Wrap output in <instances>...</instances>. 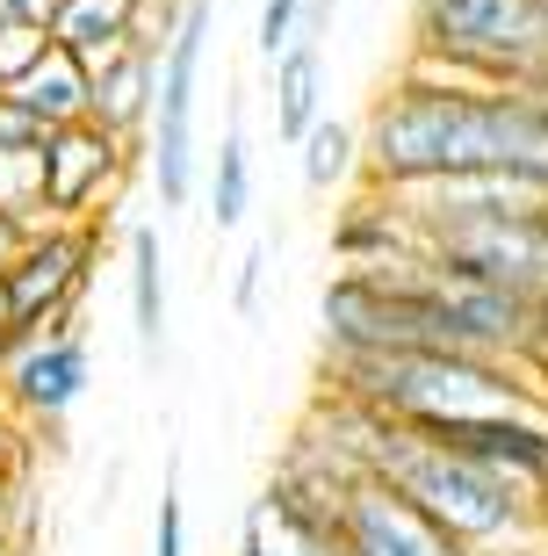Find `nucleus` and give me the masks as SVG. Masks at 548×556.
I'll return each mask as SVG.
<instances>
[{"mask_svg":"<svg viewBox=\"0 0 548 556\" xmlns=\"http://www.w3.org/2000/svg\"><path fill=\"white\" fill-rule=\"evenodd\" d=\"M361 174L368 188H390V195L447 181V174H512L534 195H548V94L405 73L368 109Z\"/></svg>","mask_w":548,"mask_h":556,"instance_id":"1","label":"nucleus"},{"mask_svg":"<svg viewBox=\"0 0 548 556\" xmlns=\"http://www.w3.org/2000/svg\"><path fill=\"white\" fill-rule=\"evenodd\" d=\"M326 383L340 397H354L361 413L390 419V427H411V433L541 413L527 369L469 362V354H326Z\"/></svg>","mask_w":548,"mask_h":556,"instance_id":"2","label":"nucleus"},{"mask_svg":"<svg viewBox=\"0 0 548 556\" xmlns=\"http://www.w3.org/2000/svg\"><path fill=\"white\" fill-rule=\"evenodd\" d=\"M411 73H433L455 87L548 94V22L534 0H419L411 8Z\"/></svg>","mask_w":548,"mask_h":556,"instance_id":"3","label":"nucleus"},{"mask_svg":"<svg viewBox=\"0 0 548 556\" xmlns=\"http://www.w3.org/2000/svg\"><path fill=\"white\" fill-rule=\"evenodd\" d=\"M209 22H217V0H188L160 59V94H152V130H144V174L160 188V210H188L195 195V87H203Z\"/></svg>","mask_w":548,"mask_h":556,"instance_id":"4","label":"nucleus"},{"mask_svg":"<svg viewBox=\"0 0 548 556\" xmlns=\"http://www.w3.org/2000/svg\"><path fill=\"white\" fill-rule=\"evenodd\" d=\"M94 261H102V225H37L22 239L15 268L0 275V296H8V318L22 332H51L80 318V296L94 282Z\"/></svg>","mask_w":548,"mask_h":556,"instance_id":"5","label":"nucleus"},{"mask_svg":"<svg viewBox=\"0 0 548 556\" xmlns=\"http://www.w3.org/2000/svg\"><path fill=\"white\" fill-rule=\"evenodd\" d=\"M426 261L462 275V282H490V289H512V296H548V203L433 231Z\"/></svg>","mask_w":548,"mask_h":556,"instance_id":"6","label":"nucleus"},{"mask_svg":"<svg viewBox=\"0 0 548 556\" xmlns=\"http://www.w3.org/2000/svg\"><path fill=\"white\" fill-rule=\"evenodd\" d=\"M138 160H144V144L109 138L102 124L51 130V144H43V210L59 225H102L116 210L123 181L138 174Z\"/></svg>","mask_w":548,"mask_h":556,"instance_id":"7","label":"nucleus"},{"mask_svg":"<svg viewBox=\"0 0 548 556\" xmlns=\"http://www.w3.org/2000/svg\"><path fill=\"white\" fill-rule=\"evenodd\" d=\"M0 383H8V419H15L29 441L51 433L73 405L87 397V332L80 318L51 332H22L8 362H0Z\"/></svg>","mask_w":548,"mask_h":556,"instance_id":"8","label":"nucleus"},{"mask_svg":"<svg viewBox=\"0 0 548 556\" xmlns=\"http://www.w3.org/2000/svg\"><path fill=\"white\" fill-rule=\"evenodd\" d=\"M340 556H469L462 542L433 528L411 498H397L383 477H354L340 492Z\"/></svg>","mask_w":548,"mask_h":556,"instance_id":"9","label":"nucleus"},{"mask_svg":"<svg viewBox=\"0 0 548 556\" xmlns=\"http://www.w3.org/2000/svg\"><path fill=\"white\" fill-rule=\"evenodd\" d=\"M332 253H340L346 268H397V261H419V231L405 217V195H390V188H361V195H346L340 225H332Z\"/></svg>","mask_w":548,"mask_h":556,"instance_id":"10","label":"nucleus"},{"mask_svg":"<svg viewBox=\"0 0 548 556\" xmlns=\"http://www.w3.org/2000/svg\"><path fill=\"white\" fill-rule=\"evenodd\" d=\"M332 22V0H310L304 37L275 59V138L304 144L310 130L326 124V51H318V29Z\"/></svg>","mask_w":548,"mask_h":556,"instance_id":"11","label":"nucleus"},{"mask_svg":"<svg viewBox=\"0 0 548 556\" xmlns=\"http://www.w3.org/2000/svg\"><path fill=\"white\" fill-rule=\"evenodd\" d=\"M152 94H160V59H144L138 43H123L116 59L94 65V102H87V124H102L109 138L144 144V130H152Z\"/></svg>","mask_w":548,"mask_h":556,"instance_id":"12","label":"nucleus"},{"mask_svg":"<svg viewBox=\"0 0 548 556\" xmlns=\"http://www.w3.org/2000/svg\"><path fill=\"white\" fill-rule=\"evenodd\" d=\"M130 22H138V0H59L51 43L73 51V59L94 73L102 59H116L123 43H130Z\"/></svg>","mask_w":548,"mask_h":556,"instance_id":"13","label":"nucleus"},{"mask_svg":"<svg viewBox=\"0 0 548 556\" xmlns=\"http://www.w3.org/2000/svg\"><path fill=\"white\" fill-rule=\"evenodd\" d=\"M8 94H15V102H29L51 130H65V124H87V102H94V73H87L73 51H59V43H51V59H43L29 80H15Z\"/></svg>","mask_w":548,"mask_h":556,"instance_id":"14","label":"nucleus"},{"mask_svg":"<svg viewBox=\"0 0 548 556\" xmlns=\"http://www.w3.org/2000/svg\"><path fill=\"white\" fill-rule=\"evenodd\" d=\"M130 326H138L144 362L160 369L166 354V275H160V231L130 225Z\"/></svg>","mask_w":548,"mask_h":556,"instance_id":"15","label":"nucleus"},{"mask_svg":"<svg viewBox=\"0 0 548 556\" xmlns=\"http://www.w3.org/2000/svg\"><path fill=\"white\" fill-rule=\"evenodd\" d=\"M245 210H253V152H245V130L231 124L217 144V166H209V217H217V231H239Z\"/></svg>","mask_w":548,"mask_h":556,"instance_id":"16","label":"nucleus"},{"mask_svg":"<svg viewBox=\"0 0 548 556\" xmlns=\"http://www.w3.org/2000/svg\"><path fill=\"white\" fill-rule=\"evenodd\" d=\"M296 152H304V188H310V195H332V188H346V181H354V166H361V138H354L346 124H332V116L310 130Z\"/></svg>","mask_w":548,"mask_h":556,"instance_id":"17","label":"nucleus"},{"mask_svg":"<svg viewBox=\"0 0 548 556\" xmlns=\"http://www.w3.org/2000/svg\"><path fill=\"white\" fill-rule=\"evenodd\" d=\"M0 217L22 231L51 225V210H43V152H0Z\"/></svg>","mask_w":548,"mask_h":556,"instance_id":"18","label":"nucleus"},{"mask_svg":"<svg viewBox=\"0 0 548 556\" xmlns=\"http://www.w3.org/2000/svg\"><path fill=\"white\" fill-rule=\"evenodd\" d=\"M43 59H51V29H22V22H0V94H8L15 80H29Z\"/></svg>","mask_w":548,"mask_h":556,"instance_id":"19","label":"nucleus"},{"mask_svg":"<svg viewBox=\"0 0 548 556\" xmlns=\"http://www.w3.org/2000/svg\"><path fill=\"white\" fill-rule=\"evenodd\" d=\"M304 15H310V0H267V8H260V29H253V43H260L267 65L282 59L296 37H304Z\"/></svg>","mask_w":548,"mask_h":556,"instance_id":"20","label":"nucleus"},{"mask_svg":"<svg viewBox=\"0 0 548 556\" xmlns=\"http://www.w3.org/2000/svg\"><path fill=\"white\" fill-rule=\"evenodd\" d=\"M181 8H188V0H138L130 43H138L144 59H166V43H174V29H181Z\"/></svg>","mask_w":548,"mask_h":556,"instance_id":"21","label":"nucleus"},{"mask_svg":"<svg viewBox=\"0 0 548 556\" xmlns=\"http://www.w3.org/2000/svg\"><path fill=\"white\" fill-rule=\"evenodd\" d=\"M43 144H51V124L29 102L0 94V152H43Z\"/></svg>","mask_w":548,"mask_h":556,"instance_id":"22","label":"nucleus"},{"mask_svg":"<svg viewBox=\"0 0 548 556\" xmlns=\"http://www.w3.org/2000/svg\"><path fill=\"white\" fill-rule=\"evenodd\" d=\"M152 556H188V506H181V477L160 484V520H152Z\"/></svg>","mask_w":548,"mask_h":556,"instance_id":"23","label":"nucleus"},{"mask_svg":"<svg viewBox=\"0 0 548 556\" xmlns=\"http://www.w3.org/2000/svg\"><path fill=\"white\" fill-rule=\"evenodd\" d=\"M260 282H267V247H253V253L239 261V289H231L239 318H253V311H260Z\"/></svg>","mask_w":548,"mask_h":556,"instance_id":"24","label":"nucleus"},{"mask_svg":"<svg viewBox=\"0 0 548 556\" xmlns=\"http://www.w3.org/2000/svg\"><path fill=\"white\" fill-rule=\"evenodd\" d=\"M0 22H22V29H51V22H59V0H0Z\"/></svg>","mask_w":548,"mask_h":556,"instance_id":"25","label":"nucleus"},{"mask_svg":"<svg viewBox=\"0 0 548 556\" xmlns=\"http://www.w3.org/2000/svg\"><path fill=\"white\" fill-rule=\"evenodd\" d=\"M29 448H37V441H29L15 419L0 413V470H29Z\"/></svg>","mask_w":548,"mask_h":556,"instance_id":"26","label":"nucleus"},{"mask_svg":"<svg viewBox=\"0 0 548 556\" xmlns=\"http://www.w3.org/2000/svg\"><path fill=\"white\" fill-rule=\"evenodd\" d=\"M22 239H29V231H22V225H8V217H0V275L15 268V253H22Z\"/></svg>","mask_w":548,"mask_h":556,"instance_id":"27","label":"nucleus"},{"mask_svg":"<svg viewBox=\"0 0 548 556\" xmlns=\"http://www.w3.org/2000/svg\"><path fill=\"white\" fill-rule=\"evenodd\" d=\"M8 348H15V318H8V296H0V362H8Z\"/></svg>","mask_w":548,"mask_h":556,"instance_id":"28","label":"nucleus"},{"mask_svg":"<svg viewBox=\"0 0 548 556\" xmlns=\"http://www.w3.org/2000/svg\"><path fill=\"white\" fill-rule=\"evenodd\" d=\"M15 477H29V470H0V498H8V484H15Z\"/></svg>","mask_w":548,"mask_h":556,"instance_id":"29","label":"nucleus"},{"mask_svg":"<svg viewBox=\"0 0 548 556\" xmlns=\"http://www.w3.org/2000/svg\"><path fill=\"white\" fill-rule=\"evenodd\" d=\"M0 556H29V549H22V542H8V535H0Z\"/></svg>","mask_w":548,"mask_h":556,"instance_id":"30","label":"nucleus"},{"mask_svg":"<svg viewBox=\"0 0 548 556\" xmlns=\"http://www.w3.org/2000/svg\"><path fill=\"white\" fill-rule=\"evenodd\" d=\"M0 413H8V383H0Z\"/></svg>","mask_w":548,"mask_h":556,"instance_id":"31","label":"nucleus"},{"mask_svg":"<svg viewBox=\"0 0 548 556\" xmlns=\"http://www.w3.org/2000/svg\"><path fill=\"white\" fill-rule=\"evenodd\" d=\"M534 8H541V22H548V0H534Z\"/></svg>","mask_w":548,"mask_h":556,"instance_id":"32","label":"nucleus"}]
</instances>
